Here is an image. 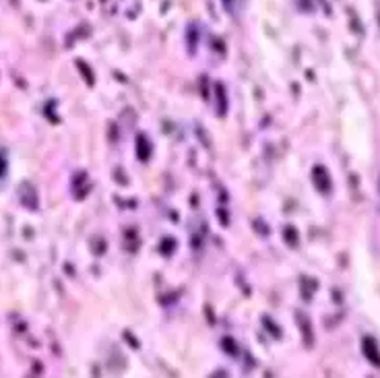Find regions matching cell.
I'll use <instances>...</instances> for the list:
<instances>
[{
  "mask_svg": "<svg viewBox=\"0 0 380 378\" xmlns=\"http://www.w3.org/2000/svg\"><path fill=\"white\" fill-rule=\"evenodd\" d=\"M378 194H380V180H378Z\"/></svg>",
  "mask_w": 380,
  "mask_h": 378,
  "instance_id": "1",
  "label": "cell"
}]
</instances>
